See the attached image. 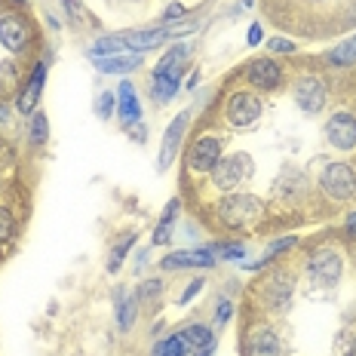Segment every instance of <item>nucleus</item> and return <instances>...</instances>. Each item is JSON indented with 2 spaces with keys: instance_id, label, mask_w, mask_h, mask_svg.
Returning <instances> with one entry per match:
<instances>
[{
  "instance_id": "obj_4",
  "label": "nucleus",
  "mask_w": 356,
  "mask_h": 356,
  "mask_svg": "<svg viewBox=\"0 0 356 356\" xmlns=\"http://www.w3.org/2000/svg\"><path fill=\"white\" fill-rule=\"evenodd\" d=\"M320 184L329 197L353 200L356 197V169L350 166V163H332V166H325Z\"/></svg>"
},
{
  "instance_id": "obj_17",
  "label": "nucleus",
  "mask_w": 356,
  "mask_h": 356,
  "mask_svg": "<svg viewBox=\"0 0 356 356\" xmlns=\"http://www.w3.org/2000/svg\"><path fill=\"white\" fill-rule=\"evenodd\" d=\"M249 353L252 356H283V344H280V338L273 335L270 329H261V332H255V335H252Z\"/></svg>"
},
{
  "instance_id": "obj_36",
  "label": "nucleus",
  "mask_w": 356,
  "mask_h": 356,
  "mask_svg": "<svg viewBox=\"0 0 356 356\" xmlns=\"http://www.w3.org/2000/svg\"><path fill=\"white\" fill-rule=\"evenodd\" d=\"M246 40H249V47H258V43H261V25H252L249 34H246Z\"/></svg>"
},
{
  "instance_id": "obj_37",
  "label": "nucleus",
  "mask_w": 356,
  "mask_h": 356,
  "mask_svg": "<svg viewBox=\"0 0 356 356\" xmlns=\"http://www.w3.org/2000/svg\"><path fill=\"white\" fill-rule=\"evenodd\" d=\"M227 316H231V301H225V304H221V307H218V316H215V323H218V325H225Z\"/></svg>"
},
{
  "instance_id": "obj_25",
  "label": "nucleus",
  "mask_w": 356,
  "mask_h": 356,
  "mask_svg": "<svg viewBox=\"0 0 356 356\" xmlns=\"http://www.w3.org/2000/svg\"><path fill=\"white\" fill-rule=\"evenodd\" d=\"M132 243H136V234H126V236H120V240H117L114 252H111V261H108V270H111V273L120 267V261L126 258V252L132 249Z\"/></svg>"
},
{
  "instance_id": "obj_32",
  "label": "nucleus",
  "mask_w": 356,
  "mask_h": 356,
  "mask_svg": "<svg viewBox=\"0 0 356 356\" xmlns=\"http://www.w3.org/2000/svg\"><path fill=\"white\" fill-rule=\"evenodd\" d=\"M111 114H114V95H111V92H102V95H99V117H102V120H108Z\"/></svg>"
},
{
  "instance_id": "obj_35",
  "label": "nucleus",
  "mask_w": 356,
  "mask_h": 356,
  "mask_svg": "<svg viewBox=\"0 0 356 356\" xmlns=\"http://www.w3.org/2000/svg\"><path fill=\"white\" fill-rule=\"evenodd\" d=\"M200 289H203V280H194V283H191L188 289H184V295H181V304H188L191 298H194V295L200 292Z\"/></svg>"
},
{
  "instance_id": "obj_26",
  "label": "nucleus",
  "mask_w": 356,
  "mask_h": 356,
  "mask_svg": "<svg viewBox=\"0 0 356 356\" xmlns=\"http://www.w3.org/2000/svg\"><path fill=\"white\" fill-rule=\"evenodd\" d=\"M181 335L191 341V347H194V350H197V347H206V344H212V332L206 329V325H188V329H184Z\"/></svg>"
},
{
  "instance_id": "obj_2",
  "label": "nucleus",
  "mask_w": 356,
  "mask_h": 356,
  "mask_svg": "<svg viewBox=\"0 0 356 356\" xmlns=\"http://www.w3.org/2000/svg\"><path fill=\"white\" fill-rule=\"evenodd\" d=\"M218 215L231 227H249L261 218V200L252 197V194H234V197L221 200Z\"/></svg>"
},
{
  "instance_id": "obj_7",
  "label": "nucleus",
  "mask_w": 356,
  "mask_h": 356,
  "mask_svg": "<svg viewBox=\"0 0 356 356\" xmlns=\"http://www.w3.org/2000/svg\"><path fill=\"white\" fill-rule=\"evenodd\" d=\"M258 117H261V102L252 92H236L227 105V120L234 126H252Z\"/></svg>"
},
{
  "instance_id": "obj_12",
  "label": "nucleus",
  "mask_w": 356,
  "mask_h": 356,
  "mask_svg": "<svg viewBox=\"0 0 356 356\" xmlns=\"http://www.w3.org/2000/svg\"><path fill=\"white\" fill-rule=\"evenodd\" d=\"M184 126H188V114H178L166 129V138H163V147H160V169H169V163L175 160L178 154V142L184 136Z\"/></svg>"
},
{
  "instance_id": "obj_13",
  "label": "nucleus",
  "mask_w": 356,
  "mask_h": 356,
  "mask_svg": "<svg viewBox=\"0 0 356 356\" xmlns=\"http://www.w3.org/2000/svg\"><path fill=\"white\" fill-rule=\"evenodd\" d=\"M43 77H47V65L40 62L34 68V74H31V83L22 89V95H19V111L22 114H31V111L37 108V99H40V89H43Z\"/></svg>"
},
{
  "instance_id": "obj_10",
  "label": "nucleus",
  "mask_w": 356,
  "mask_h": 356,
  "mask_svg": "<svg viewBox=\"0 0 356 356\" xmlns=\"http://www.w3.org/2000/svg\"><path fill=\"white\" fill-rule=\"evenodd\" d=\"M264 301L270 310H286L292 301V277L289 273H273L264 286Z\"/></svg>"
},
{
  "instance_id": "obj_16",
  "label": "nucleus",
  "mask_w": 356,
  "mask_h": 356,
  "mask_svg": "<svg viewBox=\"0 0 356 356\" xmlns=\"http://www.w3.org/2000/svg\"><path fill=\"white\" fill-rule=\"evenodd\" d=\"M215 258L209 252H178V255L163 258V270H175V267H212Z\"/></svg>"
},
{
  "instance_id": "obj_29",
  "label": "nucleus",
  "mask_w": 356,
  "mask_h": 356,
  "mask_svg": "<svg viewBox=\"0 0 356 356\" xmlns=\"http://www.w3.org/2000/svg\"><path fill=\"white\" fill-rule=\"evenodd\" d=\"M13 231H16V221H13V215L0 206V243H6L13 236Z\"/></svg>"
},
{
  "instance_id": "obj_3",
  "label": "nucleus",
  "mask_w": 356,
  "mask_h": 356,
  "mask_svg": "<svg viewBox=\"0 0 356 356\" xmlns=\"http://www.w3.org/2000/svg\"><path fill=\"white\" fill-rule=\"evenodd\" d=\"M255 172V163H252L249 154H231V157H221L212 169V181L218 184L221 191H231L240 181H246Z\"/></svg>"
},
{
  "instance_id": "obj_42",
  "label": "nucleus",
  "mask_w": 356,
  "mask_h": 356,
  "mask_svg": "<svg viewBox=\"0 0 356 356\" xmlns=\"http://www.w3.org/2000/svg\"><path fill=\"white\" fill-rule=\"evenodd\" d=\"M350 356H356V341H353V353H350Z\"/></svg>"
},
{
  "instance_id": "obj_24",
  "label": "nucleus",
  "mask_w": 356,
  "mask_h": 356,
  "mask_svg": "<svg viewBox=\"0 0 356 356\" xmlns=\"http://www.w3.org/2000/svg\"><path fill=\"white\" fill-rule=\"evenodd\" d=\"M117 323H120V329H132V323H136V295H129V298H123L117 304Z\"/></svg>"
},
{
  "instance_id": "obj_22",
  "label": "nucleus",
  "mask_w": 356,
  "mask_h": 356,
  "mask_svg": "<svg viewBox=\"0 0 356 356\" xmlns=\"http://www.w3.org/2000/svg\"><path fill=\"white\" fill-rule=\"evenodd\" d=\"M175 215H178V200H172V203L166 206V212H163L160 227H157V234H154V243H157V246L169 243V234H172V221H175Z\"/></svg>"
},
{
  "instance_id": "obj_41",
  "label": "nucleus",
  "mask_w": 356,
  "mask_h": 356,
  "mask_svg": "<svg viewBox=\"0 0 356 356\" xmlns=\"http://www.w3.org/2000/svg\"><path fill=\"white\" fill-rule=\"evenodd\" d=\"M347 231H350V234H356V212L350 215V218H347Z\"/></svg>"
},
{
  "instance_id": "obj_1",
  "label": "nucleus",
  "mask_w": 356,
  "mask_h": 356,
  "mask_svg": "<svg viewBox=\"0 0 356 356\" xmlns=\"http://www.w3.org/2000/svg\"><path fill=\"white\" fill-rule=\"evenodd\" d=\"M184 56H188V47H172L166 56H163V62L157 65L154 80H151V95L157 102H166L178 92V77H181Z\"/></svg>"
},
{
  "instance_id": "obj_6",
  "label": "nucleus",
  "mask_w": 356,
  "mask_h": 356,
  "mask_svg": "<svg viewBox=\"0 0 356 356\" xmlns=\"http://www.w3.org/2000/svg\"><path fill=\"white\" fill-rule=\"evenodd\" d=\"M310 277L323 286H335L341 280V258L332 249H320L310 258Z\"/></svg>"
},
{
  "instance_id": "obj_31",
  "label": "nucleus",
  "mask_w": 356,
  "mask_h": 356,
  "mask_svg": "<svg viewBox=\"0 0 356 356\" xmlns=\"http://www.w3.org/2000/svg\"><path fill=\"white\" fill-rule=\"evenodd\" d=\"M160 289H163L160 280H147V283H142V289H138V298H142V301H147V298H157Z\"/></svg>"
},
{
  "instance_id": "obj_38",
  "label": "nucleus",
  "mask_w": 356,
  "mask_h": 356,
  "mask_svg": "<svg viewBox=\"0 0 356 356\" xmlns=\"http://www.w3.org/2000/svg\"><path fill=\"white\" fill-rule=\"evenodd\" d=\"M225 249L227 258H243V246H236V243H231V246H221Z\"/></svg>"
},
{
  "instance_id": "obj_18",
  "label": "nucleus",
  "mask_w": 356,
  "mask_h": 356,
  "mask_svg": "<svg viewBox=\"0 0 356 356\" xmlns=\"http://www.w3.org/2000/svg\"><path fill=\"white\" fill-rule=\"evenodd\" d=\"M92 62L105 74H129L142 65V56H105V58H92Z\"/></svg>"
},
{
  "instance_id": "obj_5",
  "label": "nucleus",
  "mask_w": 356,
  "mask_h": 356,
  "mask_svg": "<svg viewBox=\"0 0 356 356\" xmlns=\"http://www.w3.org/2000/svg\"><path fill=\"white\" fill-rule=\"evenodd\" d=\"M221 160V145L215 142V138H197L194 145H191V154H188V166L194 169V172H212L215 163Z\"/></svg>"
},
{
  "instance_id": "obj_15",
  "label": "nucleus",
  "mask_w": 356,
  "mask_h": 356,
  "mask_svg": "<svg viewBox=\"0 0 356 356\" xmlns=\"http://www.w3.org/2000/svg\"><path fill=\"white\" fill-rule=\"evenodd\" d=\"M123 37H126V49H132V53H145V49H157L160 43L169 37V31L151 28V31H132V34H123Z\"/></svg>"
},
{
  "instance_id": "obj_21",
  "label": "nucleus",
  "mask_w": 356,
  "mask_h": 356,
  "mask_svg": "<svg viewBox=\"0 0 356 356\" xmlns=\"http://www.w3.org/2000/svg\"><path fill=\"white\" fill-rule=\"evenodd\" d=\"M126 49V37H99L92 43V58H102V56H117Z\"/></svg>"
},
{
  "instance_id": "obj_34",
  "label": "nucleus",
  "mask_w": 356,
  "mask_h": 356,
  "mask_svg": "<svg viewBox=\"0 0 356 356\" xmlns=\"http://www.w3.org/2000/svg\"><path fill=\"white\" fill-rule=\"evenodd\" d=\"M184 13H188V10H184L181 3H172V6H169V10H166V13H163V19H166V22H172V19H181Z\"/></svg>"
},
{
  "instance_id": "obj_33",
  "label": "nucleus",
  "mask_w": 356,
  "mask_h": 356,
  "mask_svg": "<svg viewBox=\"0 0 356 356\" xmlns=\"http://www.w3.org/2000/svg\"><path fill=\"white\" fill-rule=\"evenodd\" d=\"M267 47H270V53H295V43L286 40V37H273Z\"/></svg>"
},
{
  "instance_id": "obj_39",
  "label": "nucleus",
  "mask_w": 356,
  "mask_h": 356,
  "mask_svg": "<svg viewBox=\"0 0 356 356\" xmlns=\"http://www.w3.org/2000/svg\"><path fill=\"white\" fill-rule=\"evenodd\" d=\"M65 6H68V16L77 22L80 19V10H77V0H65Z\"/></svg>"
},
{
  "instance_id": "obj_30",
  "label": "nucleus",
  "mask_w": 356,
  "mask_h": 356,
  "mask_svg": "<svg viewBox=\"0 0 356 356\" xmlns=\"http://www.w3.org/2000/svg\"><path fill=\"white\" fill-rule=\"evenodd\" d=\"M31 142H34V145H43V142H47V117H43V114H34Z\"/></svg>"
},
{
  "instance_id": "obj_40",
  "label": "nucleus",
  "mask_w": 356,
  "mask_h": 356,
  "mask_svg": "<svg viewBox=\"0 0 356 356\" xmlns=\"http://www.w3.org/2000/svg\"><path fill=\"white\" fill-rule=\"evenodd\" d=\"M6 120H10V111H6V105H0V126H3Z\"/></svg>"
},
{
  "instance_id": "obj_43",
  "label": "nucleus",
  "mask_w": 356,
  "mask_h": 356,
  "mask_svg": "<svg viewBox=\"0 0 356 356\" xmlns=\"http://www.w3.org/2000/svg\"><path fill=\"white\" fill-rule=\"evenodd\" d=\"M246 6H252V0H246Z\"/></svg>"
},
{
  "instance_id": "obj_19",
  "label": "nucleus",
  "mask_w": 356,
  "mask_h": 356,
  "mask_svg": "<svg viewBox=\"0 0 356 356\" xmlns=\"http://www.w3.org/2000/svg\"><path fill=\"white\" fill-rule=\"evenodd\" d=\"M249 77H252V83L270 89V86H277V83H280V68L270 62V58H258V62H252Z\"/></svg>"
},
{
  "instance_id": "obj_11",
  "label": "nucleus",
  "mask_w": 356,
  "mask_h": 356,
  "mask_svg": "<svg viewBox=\"0 0 356 356\" xmlns=\"http://www.w3.org/2000/svg\"><path fill=\"white\" fill-rule=\"evenodd\" d=\"M0 43L10 53H22L28 47V25L19 16H3L0 19Z\"/></svg>"
},
{
  "instance_id": "obj_20",
  "label": "nucleus",
  "mask_w": 356,
  "mask_h": 356,
  "mask_svg": "<svg viewBox=\"0 0 356 356\" xmlns=\"http://www.w3.org/2000/svg\"><path fill=\"white\" fill-rule=\"evenodd\" d=\"M191 353V341L178 332V335H169L166 341H160L154 347V356H188Z\"/></svg>"
},
{
  "instance_id": "obj_9",
  "label": "nucleus",
  "mask_w": 356,
  "mask_h": 356,
  "mask_svg": "<svg viewBox=\"0 0 356 356\" xmlns=\"http://www.w3.org/2000/svg\"><path fill=\"white\" fill-rule=\"evenodd\" d=\"M295 102H298L307 114H316V111H323V105H325V86L314 77H304V80H298V86H295Z\"/></svg>"
},
{
  "instance_id": "obj_23",
  "label": "nucleus",
  "mask_w": 356,
  "mask_h": 356,
  "mask_svg": "<svg viewBox=\"0 0 356 356\" xmlns=\"http://www.w3.org/2000/svg\"><path fill=\"white\" fill-rule=\"evenodd\" d=\"M329 62L332 65H353L356 62V34H353V40H347V43H341V47L332 49Z\"/></svg>"
},
{
  "instance_id": "obj_44",
  "label": "nucleus",
  "mask_w": 356,
  "mask_h": 356,
  "mask_svg": "<svg viewBox=\"0 0 356 356\" xmlns=\"http://www.w3.org/2000/svg\"><path fill=\"white\" fill-rule=\"evenodd\" d=\"M16 3H25V0H16Z\"/></svg>"
},
{
  "instance_id": "obj_8",
  "label": "nucleus",
  "mask_w": 356,
  "mask_h": 356,
  "mask_svg": "<svg viewBox=\"0 0 356 356\" xmlns=\"http://www.w3.org/2000/svg\"><path fill=\"white\" fill-rule=\"evenodd\" d=\"M325 132H329V142L335 147H341V151L356 147V117L347 114V111H341V114L332 117L329 126H325Z\"/></svg>"
},
{
  "instance_id": "obj_14",
  "label": "nucleus",
  "mask_w": 356,
  "mask_h": 356,
  "mask_svg": "<svg viewBox=\"0 0 356 356\" xmlns=\"http://www.w3.org/2000/svg\"><path fill=\"white\" fill-rule=\"evenodd\" d=\"M117 95H120V117L123 123H138V117H142V105H138V95H136V86L129 83V80H123L120 89H117Z\"/></svg>"
},
{
  "instance_id": "obj_27",
  "label": "nucleus",
  "mask_w": 356,
  "mask_h": 356,
  "mask_svg": "<svg viewBox=\"0 0 356 356\" xmlns=\"http://www.w3.org/2000/svg\"><path fill=\"white\" fill-rule=\"evenodd\" d=\"M19 83V71L13 62H0V92H10Z\"/></svg>"
},
{
  "instance_id": "obj_28",
  "label": "nucleus",
  "mask_w": 356,
  "mask_h": 356,
  "mask_svg": "<svg viewBox=\"0 0 356 356\" xmlns=\"http://www.w3.org/2000/svg\"><path fill=\"white\" fill-rule=\"evenodd\" d=\"M295 243H298V240H295V236H283V240L270 243V249H267V258H261V261H255L252 267H261V264H267V261H270V258H277V255H280V252H283V249H292Z\"/></svg>"
}]
</instances>
